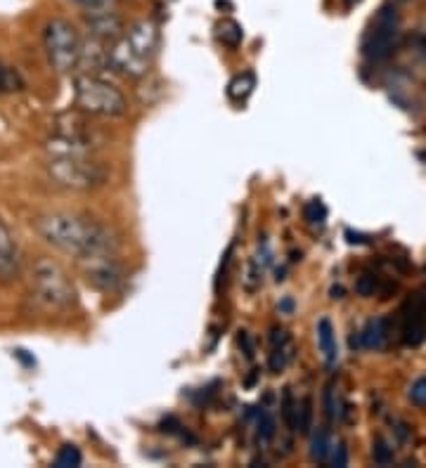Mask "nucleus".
Wrapping results in <instances>:
<instances>
[{"label": "nucleus", "mask_w": 426, "mask_h": 468, "mask_svg": "<svg viewBox=\"0 0 426 468\" xmlns=\"http://www.w3.org/2000/svg\"><path fill=\"white\" fill-rule=\"evenodd\" d=\"M36 230L50 246L78 260L114 256L117 251V239L107 227L76 213L40 215L36 220Z\"/></svg>", "instance_id": "nucleus-1"}, {"label": "nucleus", "mask_w": 426, "mask_h": 468, "mask_svg": "<svg viewBox=\"0 0 426 468\" xmlns=\"http://www.w3.org/2000/svg\"><path fill=\"white\" fill-rule=\"evenodd\" d=\"M31 293L36 303L47 312H71L78 303V293L64 267L52 258L36 260L31 270Z\"/></svg>", "instance_id": "nucleus-2"}, {"label": "nucleus", "mask_w": 426, "mask_h": 468, "mask_svg": "<svg viewBox=\"0 0 426 468\" xmlns=\"http://www.w3.org/2000/svg\"><path fill=\"white\" fill-rule=\"evenodd\" d=\"M73 102L83 114L104 119H119L128 112L126 95L97 73H81L73 81Z\"/></svg>", "instance_id": "nucleus-3"}, {"label": "nucleus", "mask_w": 426, "mask_h": 468, "mask_svg": "<svg viewBox=\"0 0 426 468\" xmlns=\"http://www.w3.org/2000/svg\"><path fill=\"white\" fill-rule=\"evenodd\" d=\"M52 180L73 192H93L107 182V171L86 151H57L47 164Z\"/></svg>", "instance_id": "nucleus-4"}, {"label": "nucleus", "mask_w": 426, "mask_h": 468, "mask_svg": "<svg viewBox=\"0 0 426 468\" xmlns=\"http://www.w3.org/2000/svg\"><path fill=\"white\" fill-rule=\"evenodd\" d=\"M43 43L47 52V62L57 73H71L81 64V36L76 26L62 17H55L45 24Z\"/></svg>", "instance_id": "nucleus-5"}, {"label": "nucleus", "mask_w": 426, "mask_h": 468, "mask_svg": "<svg viewBox=\"0 0 426 468\" xmlns=\"http://www.w3.org/2000/svg\"><path fill=\"white\" fill-rule=\"evenodd\" d=\"M398 38V12L393 5H383L362 40V52L370 62H381L391 57Z\"/></svg>", "instance_id": "nucleus-6"}, {"label": "nucleus", "mask_w": 426, "mask_h": 468, "mask_svg": "<svg viewBox=\"0 0 426 468\" xmlns=\"http://www.w3.org/2000/svg\"><path fill=\"white\" fill-rule=\"evenodd\" d=\"M104 64L126 78H142L150 71V60H145L126 36H121L119 40L112 43L107 55H104Z\"/></svg>", "instance_id": "nucleus-7"}, {"label": "nucleus", "mask_w": 426, "mask_h": 468, "mask_svg": "<svg viewBox=\"0 0 426 468\" xmlns=\"http://www.w3.org/2000/svg\"><path fill=\"white\" fill-rule=\"evenodd\" d=\"M403 341L419 345L426 338V291H417L403 308Z\"/></svg>", "instance_id": "nucleus-8"}, {"label": "nucleus", "mask_w": 426, "mask_h": 468, "mask_svg": "<svg viewBox=\"0 0 426 468\" xmlns=\"http://www.w3.org/2000/svg\"><path fill=\"white\" fill-rule=\"evenodd\" d=\"M88 262V282L97 286L99 291H117L123 284V270L114 256H102V258H91Z\"/></svg>", "instance_id": "nucleus-9"}, {"label": "nucleus", "mask_w": 426, "mask_h": 468, "mask_svg": "<svg viewBox=\"0 0 426 468\" xmlns=\"http://www.w3.org/2000/svg\"><path fill=\"white\" fill-rule=\"evenodd\" d=\"M88 24V34H91L93 40H99V43H114V40L121 38L123 34V24L114 12L107 10H93L91 14L86 17Z\"/></svg>", "instance_id": "nucleus-10"}, {"label": "nucleus", "mask_w": 426, "mask_h": 468, "mask_svg": "<svg viewBox=\"0 0 426 468\" xmlns=\"http://www.w3.org/2000/svg\"><path fill=\"white\" fill-rule=\"evenodd\" d=\"M19 277V254L10 230L0 220V282H14Z\"/></svg>", "instance_id": "nucleus-11"}, {"label": "nucleus", "mask_w": 426, "mask_h": 468, "mask_svg": "<svg viewBox=\"0 0 426 468\" xmlns=\"http://www.w3.org/2000/svg\"><path fill=\"white\" fill-rule=\"evenodd\" d=\"M126 38L130 40V45H133L145 60L152 62V57L156 55V47H159V31H156V26L152 22H138L128 34H126Z\"/></svg>", "instance_id": "nucleus-12"}, {"label": "nucleus", "mask_w": 426, "mask_h": 468, "mask_svg": "<svg viewBox=\"0 0 426 468\" xmlns=\"http://www.w3.org/2000/svg\"><path fill=\"white\" fill-rule=\"evenodd\" d=\"M386 338H388V322L383 317L370 319L365 324V329L360 331V336H357L360 345L367 350H381L386 345Z\"/></svg>", "instance_id": "nucleus-13"}, {"label": "nucleus", "mask_w": 426, "mask_h": 468, "mask_svg": "<svg viewBox=\"0 0 426 468\" xmlns=\"http://www.w3.org/2000/svg\"><path fill=\"white\" fill-rule=\"evenodd\" d=\"M292 341H289L287 331H272V350H270V357H268V367H270L272 374H280V371L287 367L289 362V355H292Z\"/></svg>", "instance_id": "nucleus-14"}, {"label": "nucleus", "mask_w": 426, "mask_h": 468, "mask_svg": "<svg viewBox=\"0 0 426 468\" xmlns=\"http://www.w3.org/2000/svg\"><path fill=\"white\" fill-rule=\"evenodd\" d=\"M318 345H320V352H322L324 362H327V367H334L336 360H339V350H336L334 327H331V322L327 317H322L318 322Z\"/></svg>", "instance_id": "nucleus-15"}, {"label": "nucleus", "mask_w": 426, "mask_h": 468, "mask_svg": "<svg viewBox=\"0 0 426 468\" xmlns=\"http://www.w3.org/2000/svg\"><path fill=\"white\" fill-rule=\"evenodd\" d=\"M254 88H256L254 71H244V73H239V76H235L233 81H230L228 95H230V99H233V102H244V99L254 93Z\"/></svg>", "instance_id": "nucleus-16"}, {"label": "nucleus", "mask_w": 426, "mask_h": 468, "mask_svg": "<svg viewBox=\"0 0 426 468\" xmlns=\"http://www.w3.org/2000/svg\"><path fill=\"white\" fill-rule=\"evenodd\" d=\"M218 38L228 47H237V45H241V40H244V31H241V26L233 22V19H223V22L218 24Z\"/></svg>", "instance_id": "nucleus-17"}, {"label": "nucleus", "mask_w": 426, "mask_h": 468, "mask_svg": "<svg viewBox=\"0 0 426 468\" xmlns=\"http://www.w3.org/2000/svg\"><path fill=\"white\" fill-rule=\"evenodd\" d=\"M81 464H83V456L76 445H62L60 452L55 454V461H52V466L57 468H76Z\"/></svg>", "instance_id": "nucleus-18"}, {"label": "nucleus", "mask_w": 426, "mask_h": 468, "mask_svg": "<svg viewBox=\"0 0 426 468\" xmlns=\"http://www.w3.org/2000/svg\"><path fill=\"white\" fill-rule=\"evenodd\" d=\"M303 218L313 227H322L324 220H327V206L322 204V199H310L306 208H303Z\"/></svg>", "instance_id": "nucleus-19"}, {"label": "nucleus", "mask_w": 426, "mask_h": 468, "mask_svg": "<svg viewBox=\"0 0 426 468\" xmlns=\"http://www.w3.org/2000/svg\"><path fill=\"white\" fill-rule=\"evenodd\" d=\"M296 409H298V399L294 397L292 388H284V395H282V419L284 426L289 430H296Z\"/></svg>", "instance_id": "nucleus-20"}, {"label": "nucleus", "mask_w": 426, "mask_h": 468, "mask_svg": "<svg viewBox=\"0 0 426 468\" xmlns=\"http://www.w3.org/2000/svg\"><path fill=\"white\" fill-rule=\"evenodd\" d=\"M329 452H331L329 433L327 430H320V433L313 438V443H310V456H313L315 461H324L329 456Z\"/></svg>", "instance_id": "nucleus-21"}, {"label": "nucleus", "mask_w": 426, "mask_h": 468, "mask_svg": "<svg viewBox=\"0 0 426 468\" xmlns=\"http://www.w3.org/2000/svg\"><path fill=\"white\" fill-rule=\"evenodd\" d=\"M24 83L22 78H19V73L12 69V66H5L3 62H0V93H14L19 90Z\"/></svg>", "instance_id": "nucleus-22"}, {"label": "nucleus", "mask_w": 426, "mask_h": 468, "mask_svg": "<svg viewBox=\"0 0 426 468\" xmlns=\"http://www.w3.org/2000/svg\"><path fill=\"white\" fill-rule=\"evenodd\" d=\"M259 428H256V433H259V440L263 445L270 443L272 438H275V417H272L270 412H261L259 414Z\"/></svg>", "instance_id": "nucleus-23"}, {"label": "nucleus", "mask_w": 426, "mask_h": 468, "mask_svg": "<svg viewBox=\"0 0 426 468\" xmlns=\"http://www.w3.org/2000/svg\"><path fill=\"white\" fill-rule=\"evenodd\" d=\"M310 419H313V402H310V397H303L301 402H298V409H296V430L298 433H308Z\"/></svg>", "instance_id": "nucleus-24"}, {"label": "nucleus", "mask_w": 426, "mask_h": 468, "mask_svg": "<svg viewBox=\"0 0 426 468\" xmlns=\"http://www.w3.org/2000/svg\"><path fill=\"white\" fill-rule=\"evenodd\" d=\"M391 461H393V449L386 445V440L383 438H377L375 440V464L388 466Z\"/></svg>", "instance_id": "nucleus-25"}, {"label": "nucleus", "mask_w": 426, "mask_h": 468, "mask_svg": "<svg viewBox=\"0 0 426 468\" xmlns=\"http://www.w3.org/2000/svg\"><path fill=\"white\" fill-rule=\"evenodd\" d=\"M355 291H357V296H362V298L375 296V291H377V280H375L372 275H362L360 280L355 282Z\"/></svg>", "instance_id": "nucleus-26"}, {"label": "nucleus", "mask_w": 426, "mask_h": 468, "mask_svg": "<svg viewBox=\"0 0 426 468\" xmlns=\"http://www.w3.org/2000/svg\"><path fill=\"white\" fill-rule=\"evenodd\" d=\"M410 399L414 404H426V378H417L414 386L410 388Z\"/></svg>", "instance_id": "nucleus-27"}, {"label": "nucleus", "mask_w": 426, "mask_h": 468, "mask_svg": "<svg viewBox=\"0 0 426 468\" xmlns=\"http://www.w3.org/2000/svg\"><path fill=\"white\" fill-rule=\"evenodd\" d=\"M329 454H331V466L344 468L348 464V449H346V445H336V449H331Z\"/></svg>", "instance_id": "nucleus-28"}, {"label": "nucleus", "mask_w": 426, "mask_h": 468, "mask_svg": "<svg viewBox=\"0 0 426 468\" xmlns=\"http://www.w3.org/2000/svg\"><path fill=\"white\" fill-rule=\"evenodd\" d=\"M71 3H76V5H81V8H86V10H107L109 5H112V0H71Z\"/></svg>", "instance_id": "nucleus-29"}, {"label": "nucleus", "mask_w": 426, "mask_h": 468, "mask_svg": "<svg viewBox=\"0 0 426 468\" xmlns=\"http://www.w3.org/2000/svg\"><path fill=\"white\" fill-rule=\"evenodd\" d=\"M346 236H348V241H351V244H365V241H367V236H365V234H360V232H351V230H348V232H346Z\"/></svg>", "instance_id": "nucleus-30"}, {"label": "nucleus", "mask_w": 426, "mask_h": 468, "mask_svg": "<svg viewBox=\"0 0 426 468\" xmlns=\"http://www.w3.org/2000/svg\"><path fill=\"white\" fill-rule=\"evenodd\" d=\"M341 296H344V288H341V286L331 288V298H341Z\"/></svg>", "instance_id": "nucleus-31"}, {"label": "nucleus", "mask_w": 426, "mask_h": 468, "mask_svg": "<svg viewBox=\"0 0 426 468\" xmlns=\"http://www.w3.org/2000/svg\"><path fill=\"white\" fill-rule=\"evenodd\" d=\"M292 308H294V303H292V301H284V303L280 305V310H287V312H289Z\"/></svg>", "instance_id": "nucleus-32"}, {"label": "nucleus", "mask_w": 426, "mask_h": 468, "mask_svg": "<svg viewBox=\"0 0 426 468\" xmlns=\"http://www.w3.org/2000/svg\"><path fill=\"white\" fill-rule=\"evenodd\" d=\"M346 3H348V5H355V3H360V0H346Z\"/></svg>", "instance_id": "nucleus-33"}]
</instances>
